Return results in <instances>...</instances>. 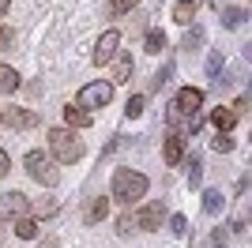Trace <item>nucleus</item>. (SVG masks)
I'll return each mask as SVG.
<instances>
[{"label":"nucleus","mask_w":252,"mask_h":248,"mask_svg":"<svg viewBox=\"0 0 252 248\" xmlns=\"http://www.w3.org/2000/svg\"><path fill=\"white\" fill-rule=\"evenodd\" d=\"M147 196V177L136 173V169H117L113 173V199L117 203H136V199Z\"/></svg>","instance_id":"f257e3e1"},{"label":"nucleus","mask_w":252,"mask_h":248,"mask_svg":"<svg viewBox=\"0 0 252 248\" xmlns=\"http://www.w3.org/2000/svg\"><path fill=\"white\" fill-rule=\"evenodd\" d=\"M49 151L61 165H72L83 158V139L72 132V128H53L49 132Z\"/></svg>","instance_id":"f03ea898"},{"label":"nucleus","mask_w":252,"mask_h":248,"mask_svg":"<svg viewBox=\"0 0 252 248\" xmlns=\"http://www.w3.org/2000/svg\"><path fill=\"white\" fill-rule=\"evenodd\" d=\"M23 165H27V173H31L38 185H45V188H57V185H61V173L53 169V162H49L45 151H27Z\"/></svg>","instance_id":"7ed1b4c3"},{"label":"nucleus","mask_w":252,"mask_h":248,"mask_svg":"<svg viewBox=\"0 0 252 248\" xmlns=\"http://www.w3.org/2000/svg\"><path fill=\"white\" fill-rule=\"evenodd\" d=\"M109 98H113V83L109 79H98V83H87L83 91H79V109H102V105H109Z\"/></svg>","instance_id":"20e7f679"},{"label":"nucleus","mask_w":252,"mask_h":248,"mask_svg":"<svg viewBox=\"0 0 252 248\" xmlns=\"http://www.w3.org/2000/svg\"><path fill=\"white\" fill-rule=\"evenodd\" d=\"M27 215H31V199L23 196V192H4V196H0V222L27 218Z\"/></svg>","instance_id":"39448f33"},{"label":"nucleus","mask_w":252,"mask_h":248,"mask_svg":"<svg viewBox=\"0 0 252 248\" xmlns=\"http://www.w3.org/2000/svg\"><path fill=\"white\" fill-rule=\"evenodd\" d=\"M117 45H121V31H105L102 38H98V45H94V53H91V61L102 68V64H109L117 57Z\"/></svg>","instance_id":"423d86ee"},{"label":"nucleus","mask_w":252,"mask_h":248,"mask_svg":"<svg viewBox=\"0 0 252 248\" xmlns=\"http://www.w3.org/2000/svg\"><path fill=\"white\" fill-rule=\"evenodd\" d=\"M162 218H166V207L155 199V203H147L136 215V229H143V233H158V229H162Z\"/></svg>","instance_id":"0eeeda50"},{"label":"nucleus","mask_w":252,"mask_h":248,"mask_svg":"<svg viewBox=\"0 0 252 248\" xmlns=\"http://www.w3.org/2000/svg\"><path fill=\"white\" fill-rule=\"evenodd\" d=\"M0 124L27 132V128H34V124H38V113H34V109H19V105H11V109H0Z\"/></svg>","instance_id":"6e6552de"},{"label":"nucleus","mask_w":252,"mask_h":248,"mask_svg":"<svg viewBox=\"0 0 252 248\" xmlns=\"http://www.w3.org/2000/svg\"><path fill=\"white\" fill-rule=\"evenodd\" d=\"M200 105H203V91H196V87H181L177 98H173V109H177L181 117H196Z\"/></svg>","instance_id":"1a4fd4ad"},{"label":"nucleus","mask_w":252,"mask_h":248,"mask_svg":"<svg viewBox=\"0 0 252 248\" xmlns=\"http://www.w3.org/2000/svg\"><path fill=\"white\" fill-rule=\"evenodd\" d=\"M105 215H109V199L94 196L91 203H87V211H83V222L87 226H98V222H105Z\"/></svg>","instance_id":"9d476101"},{"label":"nucleus","mask_w":252,"mask_h":248,"mask_svg":"<svg viewBox=\"0 0 252 248\" xmlns=\"http://www.w3.org/2000/svg\"><path fill=\"white\" fill-rule=\"evenodd\" d=\"M162 158H166L169 165H177V162H185V135H169L166 139V147H162Z\"/></svg>","instance_id":"9b49d317"},{"label":"nucleus","mask_w":252,"mask_h":248,"mask_svg":"<svg viewBox=\"0 0 252 248\" xmlns=\"http://www.w3.org/2000/svg\"><path fill=\"white\" fill-rule=\"evenodd\" d=\"M132 72H136V61H132L128 53H117V57H113V79H109V83H128Z\"/></svg>","instance_id":"f8f14e48"},{"label":"nucleus","mask_w":252,"mask_h":248,"mask_svg":"<svg viewBox=\"0 0 252 248\" xmlns=\"http://www.w3.org/2000/svg\"><path fill=\"white\" fill-rule=\"evenodd\" d=\"M94 121V117L87 113V109H79V105H64V128H87V124Z\"/></svg>","instance_id":"ddd939ff"},{"label":"nucleus","mask_w":252,"mask_h":248,"mask_svg":"<svg viewBox=\"0 0 252 248\" xmlns=\"http://www.w3.org/2000/svg\"><path fill=\"white\" fill-rule=\"evenodd\" d=\"M211 124H215V128H219V132H230L233 124H237V113H233L230 105H219V109H215V113H211Z\"/></svg>","instance_id":"4468645a"},{"label":"nucleus","mask_w":252,"mask_h":248,"mask_svg":"<svg viewBox=\"0 0 252 248\" xmlns=\"http://www.w3.org/2000/svg\"><path fill=\"white\" fill-rule=\"evenodd\" d=\"M192 15H196V0H181L177 8H173V19H177L181 27H189V23H192Z\"/></svg>","instance_id":"2eb2a0df"},{"label":"nucleus","mask_w":252,"mask_h":248,"mask_svg":"<svg viewBox=\"0 0 252 248\" xmlns=\"http://www.w3.org/2000/svg\"><path fill=\"white\" fill-rule=\"evenodd\" d=\"M15 237L19 241H34L38 237V222H34V218H19V222H15Z\"/></svg>","instance_id":"dca6fc26"},{"label":"nucleus","mask_w":252,"mask_h":248,"mask_svg":"<svg viewBox=\"0 0 252 248\" xmlns=\"http://www.w3.org/2000/svg\"><path fill=\"white\" fill-rule=\"evenodd\" d=\"M143 49H147V53H162V49H166V34L151 27V31H147V38H143Z\"/></svg>","instance_id":"f3484780"},{"label":"nucleus","mask_w":252,"mask_h":248,"mask_svg":"<svg viewBox=\"0 0 252 248\" xmlns=\"http://www.w3.org/2000/svg\"><path fill=\"white\" fill-rule=\"evenodd\" d=\"M245 19H249V15H245V8H222V23H226L230 31H237Z\"/></svg>","instance_id":"a211bd4d"},{"label":"nucleus","mask_w":252,"mask_h":248,"mask_svg":"<svg viewBox=\"0 0 252 248\" xmlns=\"http://www.w3.org/2000/svg\"><path fill=\"white\" fill-rule=\"evenodd\" d=\"M203 211H207V215H219L222 211V192L219 188H207V192H203Z\"/></svg>","instance_id":"6ab92c4d"},{"label":"nucleus","mask_w":252,"mask_h":248,"mask_svg":"<svg viewBox=\"0 0 252 248\" xmlns=\"http://www.w3.org/2000/svg\"><path fill=\"white\" fill-rule=\"evenodd\" d=\"M19 87V72L8 68V64H0V91H15Z\"/></svg>","instance_id":"aec40b11"},{"label":"nucleus","mask_w":252,"mask_h":248,"mask_svg":"<svg viewBox=\"0 0 252 248\" xmlns=\"http://www.w3.org/2000/svg\"><path fill=\"white\" fill-rule=\"evenodd\" d=\"M169 75H173V64H162V68H158V72H155V79H151V91H162V87H166V83H169Z\"/></svg>","instance_id":"412c9836"},{"label":"nucleus","mask_w":252,"mask_h":248,"mask_svg":"<svg viewBox=\"0 0 252 248\" xmlns=\"http://www.w3.org/2000/svg\"><path fill=\"white\" fill-rule=\"evenodd\" d=\"M143 105H147V94H132L128 105H125V113L128 117H139V113H143Z\"/></svg>","instance_id":"4be33fe9"},{"label":"nucleus","mask_w":252,"mask_h":248,"mask_svg":"<svg viewBox=\"0 0 252 248\" xmlns=\"http://www.w3.org/2000/svg\"><path fill=\"white\" fill-rule=\"evenodd\" d=\"M185 169H189V185H200V177H203L200 158H189V162H185Z\"/></svg>","instance_id":"5701e85b"},{"label":"nucleus","mask_w":252,"mask_h":248,"mask_svg":"<svg viewBox=\"0 0 252 248\" xmlns=\"http://www.w3.org/2000/svg\"><path fill=\"white\" fill-rule=\"evenodd\" d=\"M207 75L219 83V75H222V53H211V57H207Z\"/></svg>","instance_id":"b1692460"},{"label":"nucleus","mask_w":252,"mask_h":248,"mask_svg":"<svg viewBox=\"0 0 252 248\" xmlns=\"http://www.w3.org/2000/svg\"><path fill=\"white\" fill-rule=\"evenodd\" d=\"M136 4H139V0H109V11H113V15H128Z\"/></svg>","instance_id":"393cba45"},{"label":"nucleus","mask_w":252,"mask_h":248,"mask_svg":"<svg viewBox=\"0 0 252 248\" xmlns=\"http://www.w3.org/2000/svg\"><path fill=\"white\" fill-rule=\"evenodd\" d=\"M132 229H136V218H132V215H121V218H117V233H121V237H128Z\"/></svg>","instance_id":"a878e982"},{"label":"nucleus","mask_w":252,"mask_h":248,"mask_svg":"<svg viewBox=\"0 0 252 248\" xmlns=\"http://www.w3.org/2000/svg\"><path fill=\"white\" fill-rule=\"evenodd\" d=\"M169 229H173L177 237H185V233H189V218H185V215H173V218H169Z\"/></svg>","instance_id":"bb28decb"},{"label":"nucleus","mask_w":252,"mask_h":248,"mask_svg":"<svg viewBox=\"0 0 252 248\" xmlns=\"http://www.w3.org/2000/svg\"><path fill=\"white\" fill-rule=\"evenodd\" d=\"M215 151H219V155H226V151H233V139H230V132H219V139H215Z\"/></svg>","instance_id":"cd10ccee"},{"label":"nucleus","mask_w":252,"mask_h":248,"mask_svg":"<svg viewBox=\"0 0 252 248\" xmlns=\"http://www.w3.org/2000/svg\"><path fill=\"white\" fill-rule=\"evenodd\" d=\"M200 41H203V31H200V27H192V31L185 34V49H196Z\"/></svg>","instance_id":"c85d7f7f"},{"label":"nucleus","mask_w":252,"mask_h":248,"mask_svg":"<svg viewBox=\"0 0 252 248\" xmlns=\"http://www.w3.org/2000/svg\"><path fill=\"white\" fill-rule=\"evenodd\" d=\"M11 169V158H8V151H0V177Z\"/></svg>","instance_id":"c756f323"},{"label":"nucleus","mask_w":252,"mask_h":248,"mask_svg":"<svg viewBox=\"0 0 252 248\" xmlns=\"http://www.w3.org/2000/svg\"><path fill=\"white\" fill-rule=\"evenodd\" d=\"M211 248H226V237H222V233H215V237H211Z\"/></svg>","instance_id":"7c9ffc66"},{"label":"nucleus","mask_w":252,"mask_h":248,"mask_svg":"<svg viewBox=\"0 0 252 248\" xmlns=\"http://www.w3.org/2000/svg\"><path fill=\"white\" fill-rule=\"evenodd\" d=\"M8 41H11V34L4 31V27H0V45H8Z\"/></svg>","instance_id":"2f4dec72"},{"label":"nucleus","mask_w":252,"mask_h":248,"mask_svg":"<svg viewBox=\"0 0 252 248\" xmlns=\"http://www.w3.org/2000/svg\"><path fill=\"white\" fill-rule=\"evenodd\" d=\"M8 4H11V0H0V15H4V11H8Z\"/></svg>","instance_id":"473e14b6"},{"label":"nucleus","mask_w":252,"mask_h":248,"mask_svg":"<svg viewBox=\"0 0 252 248\" xmlns=\"http://www.w3.org/2000/svg\"><path fill=\"white\" fill-rule=\"evenodd\" d=\"M4 237H8V233H4V226H0V245H4Z\"/></svg>","instance_id":"72a5a7b5"}]
</instances>
